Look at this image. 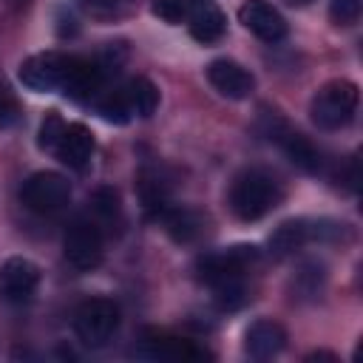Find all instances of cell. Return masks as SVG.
I'll return each instance as SVG.
<instances>
[{"instance_id": "cell-1", "label": "cell", "mask_w": 363, "mask_h": 363, "mask_svg": "<svg viewBox=\"0 0 363 363\" xmlns=\"http://www.w3.org/2000/svg\"><path fill=\"white\" fill-rule=\"evenodd\" d=\"M281 201V184L267 170L250 167L238 173L230 184V210L241 221H258Z\"/></svg>"}, {"instance_id": "cell-2", "label": "cell", "mask_w": 363, "mask_h": 363, "mask_svg": "<svg viewBox=\"0 0 363 363\" xmlns=\"http://www.w3.org/2000/svg\"><path fill=\"white\" fill-rule=\"evenodd\" d=\"M360 91L349 79H332L326 82L309 102V116L320 130H340L346 128L357 113Z\"/></svg>"}, {"instance_id": "cell-3", "label": "cell", "mask_w": 363, "mask_h": 363, "mask_svg": "<svg viewBox=\"0 0 363 363\" xmlns=\"http://www.w3.org/2000/svg\"><path fill=\"white\" fill-rule=\"evenodd\" d=\"M71 65H74V54L43 51V54H31L28 60H23L17 77L28 91L51 94V91H62L65 88Z\"/></svg>"}, {"instance_id": "cell-4", "label": "cell", "mask_w": 363, "mask_h": 363, "mask_svg": "<svg viewBox=\"0 0 363 363\" xmlns=\"http://www.w3.org/2000/svg\"><path fill=\"white\" fill-rule=\"evenodd\" d=\"M119 326V306L108 298H88L74 312V332L85 346H105Z\"/></svg>"}, {"instance_id": "cell-5", "label": "cell", "mask_w": 363, "mask_h": 363, "mask_svg": "<svg viewBox=\"0 0 363 363\" xmlns=\"http://www.w3.org/2000/svg\"><path fill=\"white\" fill-rule=\"evenodd\" d=\"M68 199H71V184L57 170L31 173L20 187V201L31 213H40V216H51V213L62 210L68 204Z\"/></svg>"}, {"instance_id": "cell-6", "label": "cell", "mask_w": 363, "mask_h": 363, "mask_svg": "<svg viewBox=\"0 0 363 363\" xmlns=\"http://www.w3.org/2000/svg\"><path fill=\"white\" fill-rule=\"evenodd\" d=\"M62 252L74 269H79V272L96 269L102 264V230H99V224L94 218L77 216L65 230Z\"/></svg>"}, {"instance_id": "cell-7", "label": "cell", "mask_w": 363, "mask_h": 363, "mask_svg": "<svg viewBox=\"0 0 363 363\" xmlns=\"http://www.w3.org/2000/svg\"><path fill=\"white\" fill-rule=\"evenodd\" d=\"M258 261V247L252 244H235L230 250H221V252H207L196 261V272L199 278L213 286V284H221V281H230V278H244V272Z\"/></svg>"}, {"instance_id": "cell-8", "label": "cell", "mask_w": 363, "mask_h": 363, "mask_svg": "<svg viewBox=\"0 0 363 363\" xmlns=\"http://www.w3.org/2000/svg\"><path fill=\"white\" fill-rule=\"evenodd\" d=\"M40 286V269L28 258H9L0 267V298L9 303H26Z\"/></svg>"}, {"instance_id": "cell-9", "label": "cell", "mask_w": 363, "mask_h": 363, "mask_svg": "<svg viewBox=\"0 0 363 363\" xmlns=\"http://www.w3.org/2000/svg\"><path fill=\"white\" fill-rule=\"evenodd\" d=\"M267 122H269L267 136L281 145V150L289 156V162H292L295 167H301L303 173H318V170H320V153L315 150V145H312L303 133L286 128V122L278 119V116H272V119H267Z\"/></svg>"}, {"instance_id": "cell-10", "label": "cell", "mask_w": 363, "mask_h": 363, "mask_svg": "<svg viewBox=\"0 0 363 363\" xmlns=\"http://www.w3.org/2000/svg\"><path fill=\"white\" fill-rule=\"evenodd\" d=\"M238 20L244 23V28L250 34H255L264 43H278V40L286 37V20H284V14L272 3H267V0H247L238 9Z\"/></svg>"}, {"instance_id": "cell-11", "label": "cell", "mask_w": 363, "mask_h": 363, "mask_svg": "<svg viewBox=\"0 0 363 363\" xmlns=\"http://www.w3.org/2000/svg\"><path fill=\"white\" fill-rule=\"evenodd\" d=\"M207 79H210V85H213L221 96H227V99H244V96H250L252 88H255L252 74H250L244 65H238L235 60H227V57L213 60V62L207 65Z\"/></svg>"}, {"instance_id": "cell-12", "label": "cell", "mask_w": 363, "mask_h": 363, "mask_svg": "<svg viewBox=\"0 0 363 363\" xmlns=\"http://www.w3.org/2000/svg\"><path fill=\"white\" fill-rule=\"evenodd\" d=\"M54 156L71 170H85L94 159V133L82 122H65V130L54 147Z\"/></svg>"}, {"instance_id": "cell-13", "label": "cell", "mask_w": 363, "mask_h": 363, "mask_svg": "<svg viewBox=\"0 0 363 363\" xmlns=\"http://www.w3.org/2000/svg\"><path fill=\"white\" fill-rule=\"evenodd\" d=\"M284 346H286V332L278 320H269V318H261V320L250 323V329L244 335V349L255 360H269Z\"/></svg>"}, {"instance_id": "cell-14", "label": "cell", "mask_w": 363, "mask_h": 363, "mask_svg": "<svg viewBox=\"0 0 363 363\" xmlns=\"http://www.w3.org/2000/svg\"><path fill=\"white\" fill-rule=\"evenodd\" d=\"M315 238V221H306V218H289L284 221L272 235H269V252L275 258H286V255H295L306 241Z\"/></svg>"}, {"instance_id": "cell-15", "label": "cell", "mask_w": 363, "mask_h": 363, "mask_svg": "<svg viewBox=\"0 0 363 363\" xmlns=\"http://www.w3.org/2000/svg\"><path fill=\"white\" fill-rule=\"evenodd\" d=\"M224 31H227L224 11L218 6H213V3L199 0L193 6V11H190V34H193V40L210 45V43H218L224 37Z\"/></svg>"}, {"instance_id": "cell-16", "label": "cell", "mask_w": 363, "mask_h": 363, "mask_svg": "<svg viewBox=\"0 0 363 363\" xmlns=\"http://www.w3.org/2000/svg\"><path fill=\"white\" fill-rule=\"evenodd\" d=\"M159 218H162L164 230L170 233V238L182 241V244L196 241L201 235V230H204V218L196 210H187V207H164L159 213Z\"/></svg>"}, {"instance_id": "cell-17", "label": "cell", "mask_w": 363, "mask_h": 363, "mask_svg": "<svg viewBox=\"0 0 363 363\" xmlns=\"http://www.w3.org/2000/svg\"><path fill=\"white\" fill-rule=\"evenodd\" d=\"M136 190L147 213H162L167 207V182L156 167H142L136 173Z\"/></svg>"}, {"instance_id": "cell-18", "label": "cell", "mask_w": 363, "mask_h": 363, "mask_svg": "<svg viewBox=\"0 0 363 363\" xmlns=\"http://www.w3.org/2000/svg\"><path fill=\"white\" fill-rule=\"evenodd\" d=\"M125 99H128V108L133 116H142L147 119L156 108H159V88L147 79V77H133L125 88H122Z\"/></svg>"}, {"instance_id": "cell-19", "label": "cell", "mask_w": 363, "mask_h": 363, "mask_svg": "<svg viewBox=\"0 0 363 363\" xmlns=\"http://www.w3.org/2000/svg\"><path fill=\"white\" fill-rule=\"evenodd\" d=\"M145 343H147V354L162 357V360H199V357H204L201 349H196L184 340L167 337V335H150Z\"/></svg>"}, {"instance_id": "cell-20", "label": "cell", "mask_w": 363, "mask_h": 363, "mask_svg": "<svg viewBox=\"0 0 363 363\" xmlns=\"http://www.w3.org/2000/svg\"><path fill=\"white\" fill-rule=\"evenodd\" d=\"M91 204V213H94V221L96 224H105V227H116L119 218H122V204H119V193L113 187H96L88 199Z\"/></svg>"}, {"instance_id": "cell-21", "label": "cell", "mask_w": 363, "mask_h": 363, "mask_svg": "<svg viewBox=\"0 0 363 363\" xmlns=\"http://www.w3.org/2000/svg\"><path fill=\"white\" fill-rule=\"evenodd\" d=\"M323 284H326V272H323V264L318 261H303L292 278V289L298 292V298H306V301H315L323 292Z\"/></svg>"}, {"instance_id": "cell-22", "label": "cell", "mask_w": 363, "mask_h": 363, "mask_svg": "<svg viewBox=\"0 0 363 363\" xmlns=\"http://www.w3.org/2000/svg\"><path fill=\"white\" fill-rule=\"evenodd\" d=\"M94 108H96V113L105 122H113V125H125L133 116L130 108H128V99H125L122 88H116V91H99L94 96Z\"/></svg>"}, {"instance_id": "cell-23", "label": "cell", "mask_w": 363, "mask_h": 363, "mask_svg": "<svg viewBox=\"0 0 363 363\" xmlns=\"http://www.w3.org/2000/svg\"><path fill=\"white\" fill-rule=\"evenodd\" d=\"M213 295H216V303L227 312L238 309L244 301H247V286L241 278H230V281H221V284H213Z\"/></svg>"}, {"instance_id": "cell-24", "label": "cell", "mask_w": 363, "mask_h": 363, "mask_svg": "<svg viewBox=\"0 0 363 363\" xmlns=\"http://www.w3.org/2000/svg\"><path fill=\"white\" fill-rule=\"evenodd\" d=\"M62 130H65V119H62L57 111H48V113H45V119L40 122V139H37V145H40L43 150L54 153V147H57V142H60Z\"/></svg>"}, {"instance_id": "cell-25", "label": "cell", "mask_w": 363, "mask_h": 363, "mask_svg": "<svg viewBox=\"0 0 363 363\" xmlns=\"http://www.w3.org/2000/svg\"><path fill=\"white\" fill-rule=\"evenodd\" d=\"M196 3L199 0H153V14L164 23H182L184 17H190Z\"/></svg>"}, {"instance_id": "cell-26", "label": "cell", "mask_w": 363, "mask_h": 363, "mask_svg": "<svg viewBox=\"0 0 363 363\" xmlns=\"http://www.w3.org/2000/svg\"><path fill=\"white\" fill-rule=\"evenodd\" d=\"M329 17L337 26H352L360 17V0H329Z\"/></svg>"}, {"instance_id": "cell-27", "label": "cell", "mask_w": 363, "mask_h": 363, "mask_svg": "<svg viewBox=\"0 0 363 363\" xmlns=\"http://www.w3.org/2000/svg\"><path fill=\"white\" fill-rule=\"evenodd\" d=\"M17 119H20V105H17V96L9 91V85H3V82H0V130L11 128Z\"/></svg>"}, {"instance_id": "cell-28", "label": "cell", "mask_w": 363, "mask_h": 363, "mask_svg": "<svg viewBox=\"0 0 363 363\" xmlns=\"http://www.w3.org/2000/svg\"><path fill=\"white\" fill-rule=\"evenodd\" d=\"M82 3V9H88L91 14H111V11H116L125 0H79Z\"/></svg>"}]
</instances>
